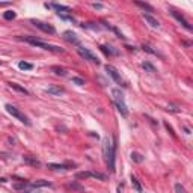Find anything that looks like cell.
Segmentation results:
<instances>
[{
    "label": "cell",
    "mask_w": 193,
    "mask_h": 193,
    "mask_svg": "<svg viewBox=\"0 0 193 193\" xmlns=\"http://www.w3.org/2000/svg\"><path fill=\"white\" fill-rule=\"evenodd\" d=\"M106 71L109 72V75L116 81V83H119V84H122V86H127L125 83H124V80H122V77H121V74L118 72V69L115 68V66H112V65H106Z\"/></svg>",
    "instance_id": "6"
},
{
    "label": "cell",
    "mask_w": 193,
    "mask_h": 193,
    "mask_svg": "<svg viewBox=\"0 0 193 193\" xmlns=\"http://www.w3.org/2000/svg\"><path fill=\"white\" fill-rule=\"evenodd\" d=\"M32 23L35 24V27H38L39 30H42V32H45V33H50V35L56 33V29H54L51 24H47V23H44V21H38V20H32Z\"/></svg>",
    "instance_id": "7"
},
{
    "label": "cell",
    "mask_w": 193,
    "mask_h": 193,
    "mask_svg": "<svg viewBox=\"0 0 193 193\" xmlns=\"http://www.w3.org/2000/svg\"><path fill=\"white\" fill-rule=\"evenodd\" d=\"M142 68H143L145 71H148V72H151V74H154V72H157V69H155V66H154V65H151L149 62H143V63H142Z\"/></svg>",
    "instance_id": "15"
},
{
    "label": "cell",
    "mask_w": 193,
    "mask_h": 193,
    "mask_svg": "<svg viewBox=\"0 0 193 193\" xmlns=\"http://www.w3.org/2000/svg\"><path fill=\"white\" fill-rule=\"evenodd\" d=\"M23 193H41V191L36 188V190H23Z\"/></svg>",
    "instance_id": "29"
},
{
    "label": "cell",
    "mask_w": 193,
    "mask_h": 193,
    "mask_svg": "<svg viewBox=\"0 0 193 193\" xmlns=\"http://www.w3.org/2000/svg\"><path fill=\"white\" fill-rule=\"evenodd\" d=\"M115 149H116V145L113 143V140L110 137H104L103 154H104V160L110 172H115Z\"/></svg>",
    "instance_id": "1"
},
{
    "label": "cell",
    "mask_w": 193,
    "mask_h": 193,
    "mask_svg": "<svg viewBox=\"0 0 193 193\" xmlns=\"http://www.w3.org/2000/svg\"><path fill=\"white\" fill-rule=\"evenodd\" d=\"M9 86H11L12 89H15V90H18V92L24 93V95H27V93H29V90H27L26 87H23V86H20V84H17V83H9Z\"/></svg>",
    "instance_id": "16"
},
{
    "label": "cell",
    "mask_w": 193,
    "mask_h": 193,
    "mask_svg": "<svg viewBox=\"0 0 193 193\" xmlns=\"http://www.w3.org/2000/svg\"><path fill=\"white\" fill-rule=\"evenodd\" d=\"M92 6H93L95 9H101V8H103V5H101V3H92Z\"/></svg>",
    "instance_id": "30"
},
{
    "label": "cell",
    "mask_w": 193,
    "mask_h": 193,
    "mask_svg": "<svg viewBox=\"0 0 193 193\" xmlns=\"http://www.w3.org/2000/svg\"><path fill=\"white\" fill-rule=\"evenodd\" d=\"M112 95H113V101H115V106H116L118 112L124 118H127L128 116V109H127V104H125V100H124V95H122L121 89H113Z\"/></svg>",
    "instance_id": "2"
},
{
    "label": "cell",
    "mask_w": 193,
    "mask_h": 193,
    "mask_svg": "<svg viewBox=\"0 0 193 193\" xmlns=\"http://www.w3.org/2000/svg\"><path fill=\"white\" fill-rule=\"evenodd\" d=\"M45 8H53V9L57 11V14H62V12H68L69 11V6H63V5H59V3H51V5L45 3Z\"/></svg>",
    "instance_id": "11"
},
{
    "label": "cell",
    "mask_w": 193,
    "mask_h": 193,
    "mask_svg": "<svg viewBox=\"0 0 193 193\" xmlns=\"http://www.w3.org/2000/svg\"><path fill=\"white\" fill-rule=\"evenodd\" d=\"M5 109H6V112L9 113V115H12L14 118H17L18 121H21L24 125H30V121H29V118L21 112V110H18L15 106H12V104H6L5 106Z\"/></svg>",
    "instance_id": "4"
},
{
    "label": "cell",
    "mask_w": 193,
    "mask_h": 193,
    "mask_svg": "<svg viewBox=\"0 0 193 193\" xmlns=\"http://www.w3.org/2000/svg\"><path fill=\"white\" fill-rule=\"evenodd\" d=\"M26 42H29L30 45H35V47H39V48H44V50H48V51H56V53H60L62 48L57 47V45H53V44H47L38 38H33V36H24L23 38Z\"/></svg>",
    "instance_id": "3"
},
{
    "label": "cell",
    "mask_w": 193,
    "mask_h": 193,
    "mask_svg": "<svg viewBox=\"0 0 193 193\" xmlns=\"http://www.w3.org/2000/svg\"><path fill=\"white\" fill-rule=\"evenodd\" d=\"M170 14H172V15H173V17H175V18H176V20H178V21H179V23H181V24H182V26L185 27V29H187V30H191V26L188 24V21H187V20H185V18H184L182 15H179V14H178L176 11H172Z\"/></svg>",
    "instance_id": "12"
},
{
    "label": "cell",
    "mask_w": 193,
    "mask_h": 193,
    "mask_svg": "<svg viewBox=\"0 0 193 193\" xmlns=\"http://www.w3.org/2000/svg\"><path fill=\"white\" fill-rule=\"evenodd\" d=\"M0 65H2V62H0Z\"/></svg>",
    "instance_id": "31"
},
{
    "label": "cell",
    "mask_w": 193,
    "mask_h": 193,
    "mask_svg": "<svg viewBox=\"0 0 193 193\" xmlns=\"http://www.w3.org/2000/svg\"><path fill=\"white\" fill-rule=\"evenodd\" d=\"M50 169H56V170H60V169H68L69 166L68 164H56V163H50L48 164Z\"/></svg>",
    "instance_id": "20"
},
{
    "label": "cell",
    "mask_w": 193,
    "mask_h": 193,
    "mask_svg": "<svg viewBox=\"0 0 193 193\" xmlns=\"http://www.w3.org/2000/svg\"><path fill=\"white\" fill-rule=\"evenodd\" d=\"M136 5H137V6H140V8H143V9H146V11H149V12H154V9H152V6H149L148 3H142V2H136Z\"/></svg>",
    "instance_id": "24"
},
{
    "label": "cell",
    "mask_w": 193,
    "mask_h": 193,
    "mask_svg": "<svg viewBox=\"0 0 193 193\" xmlns=\"http://www.w3.org/2000/svg\"><path fill=\"white\" fill-rule=\"evenodd\" d=\"M18 68H20V69H32L33 65H32V63H27V62H20V63H18Z\"/></svg>",
    "instance_id": "25"
},
{
    "label": "cell",
    "mask_w": 193,
    "mask_h": 193,
    "mask_svg": "<svg viewBox=\"0 0 193 193\" xmlns=\"http://www.w3.org/2000/svg\"><path fill=\"white\" fill-rule=\"evenodd\" d=\"M142 17L145 18V21L151 26V27H160V23H158V20L157 18H154L151 14H148V12H143L142 14Z\"/></svg>",
    "instance_id": "9"
},
{
    "label": "cell",
    "mask_w": 193,
    "mask_h": 193,
    "mask_svg": "<svg viewBox=\"0 0 193 193\" xmlns=\"http://www.w3.org/2000/svg\"><path fill=\"white\" fill-rule=\"evenodd\" d=\"M175 191H176V193H187V191H185V188H184L179 182H178V184H175Z\"/></svg>",
    "instance_id": "28"
},
{
    "label": "cell",
    "mask_w": 193,
    "mask_h": 193,
    "mask_svg": "<svg viewBox=\"0 0 193 193\" xmlns=\"http://www.w3.org/2000/svg\"><path fill=\"white\" fill-rule=\"evenodd\" d=\"M131 160L136 161V163H142L143 161V155L139 154V152H131Z\"/></svg>",
    "instance_id": "19"
},
{
    "label": "cell",
    "mask_w": 193,
    "mask_h": 193,
    "mask_svg": "<svg viewBox=\"0 0 193 193\" xmlns=\"http://www.w3.org/2000/svg\"><path fill=\"white\" fill-rule=\"evenodd\" d=\"M51 185V182H48V181H45V179H36V181H33L32 184H30V187H50Z\"/></svg>",
    "instance_id": "14"
},
{
    "label": "cell",
    "mask_w": 193,
    "mask_h": 193,
    "mask_svg": "<svg viewBox=\"0 0 193 193\" xmlns=\"http://www.w3.org/2000/svg\"><path fill=\"white\" fill-rule=\"evenodd\" d=\"M131 184H133V187H134V190L137 193H142V185H140V182L137 181L136 176H131Z\"/></svg>",
    "instance_id": "18"
},
{
    "label": "cell",
    "mask_w": 193,
    "mask_h": 193,
    "mask_svg": "<svg viewBox=\"0 0 193 193\" xmlns=\"http://www.w3.org/2000/svg\"><path fill=\"white\" fill-rule=\"evenodd\" d=\"M106 54H118V50H112V47H106V45H101L100 47Z\"/></svg>",
    "instance_id": "21"
},
{
    "label": "cell",
    "mask_w": 193,
    "mask_h": 193,
    "mask_svg": "<svg viewBox=\"0 0 193 193\" xmlns=\"http://www.w3.org/2000/svg\"><path fill=\"white\" fill-rule=\"evenodd\" d=\"M23 160H24L26 163H29V164H33V166H39V161H38L35 157H30V155H24V157H23Z\"/></svg>",
    "instance_id": "17"
},
{
    "label": "cell",
    "mask_w": 193,
    "mask_h": 193,
    "mask_svg": "<svg viewBox=\"0 0 193 193\" xmlns=\"http://www.w3.org/2000/svg\"><path fill=\"white\" fill-rule=\"evenodd\" d=\"M15 17H17V14H15L14 11H6V12L3 14V18H5V20H14Z\"/></svg>",
    "instance_id": "22"
},
{
    "label": "cell",
    "mask_w": 193,
    "mask_h": 193,
    "mask_svg": "<svg viewBox=\"0 0 193 193\" xmlns=\"http://www.w3.org/2000/svg\"><path fill=\"white\" fill-rule=\"evenodd\" d=\"M45 92L47 93H50V95H62L63 93V89L62 87H59V86H48L47 89H45Z\"/></svg>",
    "instance_id": "13"
},
{
    "label": "cell",
    "mask_w": 193,
    "mask_h": 193,
    "mask_svg": "<svg viewBox=\"0 0 193 193\" xmlns=\"http://www.w3.org/2000/svg\"><path fill=\"white\" fill-rule=\"evenodd\" d=\"M51 69H53V71H54L57 75H62V77H63V75H66V71H65L63 68H59V66H53Z\"/></svg>",
    "instance_id": "26"
},
{
    "label": "cell",
    "mask_w": 193,
    "mask_h": 193,
    "mask_svg": "<svg viewBox=\"0 0 193 193\" xmlns=\"http://www.w3.org/2000/svg\"><path fill=\"white\" fill-rule=\"evenodd\" d=\"M71 81H72L74 84H77V86H83V84H84V80H83V78H80V77H72V78H71Z\"/></svg>",
    "instance_id": "27"
},
{
    "label": "cell",
    "mask_w": 193,
    "mask_h": 193,
    "mask_svg": "<svg viewBox=\"0 0 193 193\" xmlns=\"http://www.w3.org/2000/svg\"><path fill=\"white\" fill-rule=\"evenodd\" d=\"M63 39H66V41H68V42H71V44L78 45V38H77V35H75L74 32H71V30L63 32Z\"/></svg>",
    "instance_id": "10"
},
{
    "label": "cell",
    "mask_w": 193,
    "mask_h": 193,
    "mask_svg": "<svg viewBox=\"0 0 193 193\" xmlns=\"http://www.w3.org/2000/svg\"><path fill=\"white\" fill-rule=\"evenodd\" d=\"M142 48H143L145 51H148V53H151V54H155V56H160L157 50H152V47H149V45H146V44H143V45H142Z\"/></svg>",
    "instance_id": "23"
},
{
    "label": "cell",
    "mask_w": 193,
    "mask_h": 193,
    "mask_svg": "<svg viewBox=\"0 0 193 193\" xmlns=\"http://www.w3.org/2000/svg\"><path fill=\"white\" fill-rule=\"evenodd\" d=\"M77 51H78V54L83 57V59H86V60H89V62H93V63H100V60H98V57H96L89 48H84V47H78L77 48Z\"/></svg>",
    "instance_id": "5"
},
{
    "label": "cell",
    "mask_w": 193,
    "mask_h": 193,
    "mask_svg": "<svg viewBox=\"0 0 193 193\" xmlns=\"http://www.w3.org/2000/svg\"><path fill=\"white\" fill-rule=\"evenodd\" d=\"M77 178H98V179H104L106 176L103 173H98V172L87 170V172H78L77 173Z\"/></svg>",
    "instance_id": "8"
}]
</instances>
